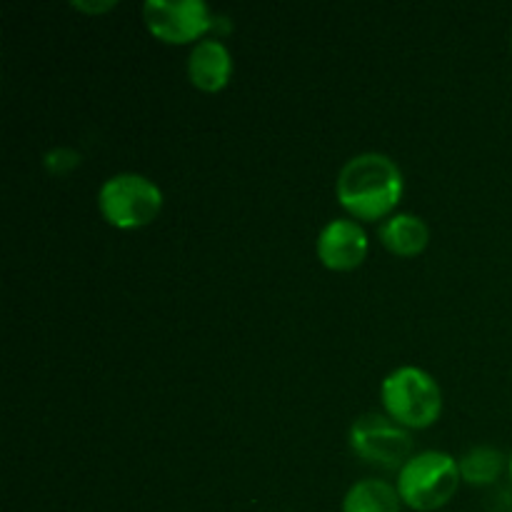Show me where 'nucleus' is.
I'll list each match as a JSON object with an SVG mask.
<instances>
[{"label": "nucleus", "instance_id": "7ed1b4c3", "mask_svg": "<svg viewBox=\"0 0 512 512\" xmlns=\"http://www.w3.org/2000/svg\"><path fill=\"white\" fill-rule=\"evenodd\" d=\"M460 483L463 478H460L458 460L453 455L443 450H423L398 470L395 488L405 508L435 512L455 498Z\"/></svg>", "mask_w": 512, "mask_h": 512}, {"label": "nucleus", "instance_id": "0eeeda50", "mask_svg": "<svg viewBox=\"0 0 512 512\" xmlns=\"http://www.w3.org/2000/svg\"><path fill=\"white\" fill-rule=\"evenodd\" d=\"M368 233L363 225L353 218H335L320 230L315 240V253L323 268L335 273H348L360 268L368 258Z\"/></svg>", "mask_w": 512, "mask_h": 512}, {"label": "nucleus", "instance_id": "ddd939ff", "mask_svg": "<svg viewBox=\"0 0 512 512\" xmlns=\"http://www.w3.org/2000/svg\"><path fill=\"white\" fill-rule=\"evenodd\" d=\"M508 475H510V483H512V455H510V460H508Z\"/></svg>", "mask_w": 512, "mask_h": 512}, {"label": "nucleus", "instance_id": "f8f14e48", "mask_svg": "<svg viewBox=\"0 0 512 512\" xmlns=\"http://www.w3.org/2000/svg\"><path fill=\"white\" fill-rule=\"evenodd\" d=\"M115 3H73L75 10H83V13H105V10L113 8Z\"/></svg>", "mask_w": 512, "mask_h": 512}, {"label": "nucleus", "instance_id": "1a4fd4ad", "mask_svg": "<svg viewBox=\"0 0 512 512\" xmlns=\"http://www.w3.org/2000/svg\"><path fill=\"white\" fill-rule=\"evenodd\" d=\"M378 238L388 253L398 255V258H415L428 248L430 228L420 215L395 213L388 220H383Z\"/></svg>", "mask_w": 512, "mask_h": 512}, {"label": "nucleus", "instance_id": "20e7f679", "mask_svg": "<svg viewBox=\"0 0 512 512\" xmlns=\"http://www.w3.org/2000/svg\"><path fill=\"white\" fill-rule=\"evenodd\" d=\"M105 223L118 230H138L153 223L163 210V190L140 173L110 175L98 193Z\"/></svg>", "mask_w": 512, "mask_h": 512}, {"label": "nucleus", "instance_id": "9b49d317", "mask_svg": "<svg viewBox=\"0 0 512 512\" xmlns=\"http://www.w3.org/2000/svg\"><path fill=\"white\" fill-rule=\"evenodd\" d=\"M508 460L510 458H505L493 445H475L458 460L460 478H463V483L475 485V488H485V485H493L503 475V470L508 468Z\"/></svg>", "mask_w": 512, "mask_h": 512}, {"label": "nucleus", "instance_id": "f03ea898", "mask_svg": "<svg viewBox=\"0 0 512 512\" xmlns=\"http://www.w3.org/2000/svg\"><path fill=\"white\" fill-rule=\"evenodd\" d=\"M385 415L405 430H425L443 415V390L428 370L400 365L380 385Z\"/></svg>", "mask_w": 512, "mask_h": 512}, {"label": "nucleus", "instance_id": "f257e3e1", "mask_svg": "<svg viewBox=\"0 0 512 512\" xmlns=\"http://www.w3.org/2000/svg\"><path fill=\"white\" fill-rule=\"evenodd\" d=\"M405 193L403 170L385 153H360L345 160L335 180V198L353 220H388Z\"/></svg>", "mask_w": 512, "mask_h": 512}, {"label": "nucleus", "instance_id": "423d86ee", "mask_svg": "<svg viewBox=\"0 0 512 512\" xmlns=\"http://www.w3.org/2000/svg\"><path fill=\"white\" fill-rule=\"evenodd\" d=\"M140 13L148 33L168 45L203 40L213 28V13L203 0H148Z\"/></svg>", "mask_w": 512, "mask_h": 512}, {"label": "nucleus", "instance_id": "39448f33", "mask_svg": "<svg viewBox=\"0 0 512 512\" xmlns=\"http://www.w3.org/2000/svg\"><path fill=\"white\" fill-rule=\"evenodd\" d=\"M350 450L360 460L378 468H403L413 458V438L403 425L390 420L385 413H365L350 425Z\"/></svg>", "mask_w": 512, "mask_h": 512}, {"label": "nucleus", "instance_id": "6e6552de", "mask_svg": "<svg viewBox=\"0 0 512 512\" xmlns=\"http://www.w3.org/2000/svg\"><path fill=\"white\" fill-rule=\"evenodd\" d=\"M233 75V55L218 38H203L188 55V80L203 93H220Z\"/></svg>", "mask_w": 512, "mask_h": 512}, {"label": "nucleus", "instance_id": "9d476101", "mask_svg": "<svg viewBox=\"0 0 512 512\" xmlns=\"http://www.w3.org/2000/svg\"><path fill=\"white\" fill-rule=\"evenodd\" d=\"M400 505L398 488L378 478L358 480L343 498V512H400Z\"/></svg>", "mask_w": 512, "mask_h": 512}, {"label": "nucleus", "instance_id": "4468645a", "mask_svg": "<svg viewBox=\"0 0 512 512\" xmlns=\"http://www.w3.org/2000/svg\"><path fill=\"white\" fill-rule=\"evenodd\" d=\"M510 53H512V33H510Z\"/></svg>", "mask_w": 512, "mask_h": 512}]
</instances>
